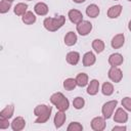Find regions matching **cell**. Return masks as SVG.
<instances>
[{
    "label": "cell",
    "mask_w": 131,
    "mask_h": 131,
    "mask_svg": "<svg viewBox=\"0 0 131 131\" xmlns=\"http://www.w3.org/2000/svg\"><path fill=\"white\" fill-rule=\"evenodd\" d=\"M51 112H52L51 106H48L46 104H38L34 108V115L37 117L35 120V123L36 124L46 123L51 116Z\"/></svg>",
    "instance_id": "cell-1"
},
{
    "label": "cell",
    "mask_w": 131,
    "mask_h": 131,
    "mask_svg": "<svg viewBox=\"0 0 131 131\" xmlns=\"http://www.w3.org/2000/svg\"><path fill=\"white\" fill-rule=\"evenodd\" d=\"M66 23V17L63 15H59L57 17H46L43 21L44 28L49 32H55L59 30Z\"/></svg>",
    "instance_id": "cell-2"
},
{
    "label": "cell",
    "mask_w": 131,
    "mask_h": 131,
    "mask_svg": "<svg viewBox=\"0 0 131 131\" xmlns=\"http://www.w3.org/2000/svg\"><path fill=\"white\" fill-rule=\"evenodd\" d=\"M50 102L58 110L66 112L70 106L69 99L61 93V92H55L50 96Z\"/></svg>",
    "instance_id": "cell-3"
},
{
    "label": "cell",
    "mask_w": 131,
    "mask_h": 131,
    "mask_svg": "<svg viewBox=\"0 0 131 131\" xmlns=\"http://www.w3.org/2000/svg\"><path fill=\"white\" fill-rule=\"evenodd\" d=\"M117 104H118V101L116 99L115 100H110V101H106L105 103H103V105L101 107V114H102V116L105 119H110L113 116L114 111L117 107Z\"/></svg>",
    "instance_id": "cell-4"
},
{
    "label": "cell",
    "mask_w": 131,
    "mask_h": 131,
    "mask_svg": "<svg viewBox=\"0 0 131 131\" xmlns=\"http://www.w3.org/2000/svg\"><path fill=\"white\" fill-rule=\"evenodd\" d=\"M76 29L81 36H87L92 31V24L88 20H82L77 25Z\"/></svg>",
    "instance_id": "cell-5"
},
{
    "label": "cell",
    "mask_w": 131,
    "mask_h": 131,
    "mask_svg": "<svg viewBox=\"0 0 131 131\" xmlns=\"http://www.w3.org/2000/svg\"><path fill=\"white\" fill-rule=\"evenodd\" d=\"M108 78L115 83L121 82V80L123 79L122 70L119 67H111V69L108 70Z\"/></svg>",
    "instance_id": "cell-6"
},
{
    "label": "cell",
    "mask_w": 131,
    "mask_h": 131,
    "mask_svg": "<svg viewBox=\"0 0 131 131\" xmlns=\"http://www.w3.org/2000/svg\"><path fill=\"white\" fill-rule=\"evenodd\" d=\"M114 121L119 124H124L128 121V114L124 107H118L114 115Z\"/></svg>",
    "instance_id": "cell-7"
},
{
    "label": "cell",
    "mask_w": 131,
    "mask_h": 131,
    "mask_svg": "<svg viewBox=\"0 0 131 131\" xmlns=\"http://www.w3.org/2000/svg\"><path fill=\"white\" fill-rule=\"evenodd\" d=\"M91 128L94 131H102L105 129V118L95 117L91 120Z\"/></svg>",
    "instance_id": "cell-8"
},
{
    "label": "cell",
    "mask_w": 131,
    "mask_h": 131,
    "mask_svg": "<svg viewBox=\"0 0 131 131\" xmlns=\"http://www.w3.org/2000/svg\"><path fill=\"white\" fill-rule=\"evenodd\" d=\"M68 16H69V19L75 25H78L83 20V14L78 9H71L68 13Z\"/></svg>",
    "instance_id": "cell-9"
},
{
    "label": "cell",
    "mask_w": 131,
    "mask_h": 131,
    "mask_svg": "<svg viewBox=\"0 0 131 131\" xmlns=\"http://www.w3.org/2000/svg\"><path fill=\"white\" fill-rule=\"evenodd\" d=\"M123 61H124V57L121 53L115 52L108 56V63L111 64V67H119L123 63Z\"/></svg>",
    "instance_id": "cell-10"
},
{
    "label": "cell",
    "mask_w": 131,
    "mask_h": 131,
    "mask_svg": "<svg viewBox=\"0 0 131 131\" xmlns=\"http://www.w3.org/2000/svg\"><path fill=\"white\" fill-rule=\"evenodd\" d=\"M125 43V36L124 34H117L113 37L111 41V45L114 49H119L121 48Z\"/></svg>",
    "instance_id": "cell-11"
},
{
    "label": "cell",
    "mask_w": 131,
    "mask_h": 131,
    "mask_svg": "<svg viewBox=\"0 0 131 131\" xmlns=\"http://www.w3.org/2000/svg\"><path fill=\"white\" fill-rule=\"evenodd\" d=\"M26 127V120L23 117H16L11 122V129L13 131H20Z\"/></svg>",
    "instance_id": "cell-12"
},
{
    "label": "cell",
    "mask_w": 131,
    "mask_h": 131,
    "mask_svg": "<svg viewBox=\"0 0 131 131\" xmlns=\"http://www.w3.org/2000/svg\"><path fill=\"white\" fill-rule=\"evenodd\" d=\"M66 120H67V116H66L64 112L58 111V112L55 114L54 119H53V123H54L55 128H60V127L64 124Z\"/></svg>",
    "instance_id": "cell-13"
},
{
    "label": "cell",
    "mask_w": 131,
    "mask_h": 131,
    "mask_svg": "<svg viewBox=\"0 0 131 131\" xmlns=\"http://www.w3.org/2000/svg\"><path fill=\"white\" fill-rule=\"evenodd\" d=\"M95 61H96V57L93 52L88 51L83 55V66L84 67H91L95 63Z\"/></svg>",
    "instance_id": "cell-14"
},
{
    "label": "cell",
    "mask_w": 131,
    "mask_h": 131,
    "mask_svg": "<svg viewBox=\"0 0 131 131\" xmlns=\"http://www.w3.org/2000/svg\"><path fill=\"white\" fill-rule=\"evenodd\" d=\"M122 9H123V7L120 4L111 6L108 8V10H107V17H110V18H117V17H119V15L122 12Z\"/></svg>",
    "instance_id": "cell-15"
},
{
    "label": "cell",
    "mask_w": 131,
    "mask_h": 131,
    "mask_svg": "<svg viewBox=\"0 0 131 131\" xmlns=\"http://www.w3.org/2000/svg\"><path fill=\"white\" fill-rule=\"evenodd\" d=\"M99 90V82L96 79L91 80L87 86V93L89 95H96Z\"/></svg>",
    "instance_id": "cell-16"
},
{
    "label": "cell",
    "mask_w": 131,
    "mask_h": 131,
    "mask_svg": "<svg viewBox=\"0 0 131 131\" xmlns=\"http://www.w3.org/2000/svg\"><path fill=\"white\" fill-rule=\"evenodd\" d=\"M48 10H49V8H48L47 4L44 3V2H38V3L34 6V11H35L38 15H41V16L46 15V14L48 13Z\"/></svg>",
    "instance_id": "cell-17"
},
{
    "label": "cell",
    "mask_w": 131,
    "mask_h": 131,
    "mask_svg": "<svg viewBox=\"0 0 131 131\" xmlns=\"http://www.w3.org/2000/svg\"><path fill=\"white\" fill-rule=\"evenodd\" d=\"M99 12H100V9L96 4H89L86 7V14H87V16H89L91 18L97 17Z\"/></svg>",
    "instance_id": "cell-18"
},
{
    "label": "cell",
    "mask_w": 131,
    "mask_h": 131,
    "mask_svg": "<svg viewBox=\"0 0 131 131\" xmlns=\"http://www.w3.org/2000/svg\"><path fill=\"white\" fill-rule=\"evenodd\" d=\"M66 59H67L68 63H70L72 66H76V64H78V62L80 60V54L77 51H70L67 54Z\"/></svg>",
    "instance_id": "cell-19"
},
{
    "label": "cell",
    "mask_w": 131,
    "mask_h": 131,
    "mask_svg": "<svg viewBox=\"0 0 131 131\" xmlns=\"http://www.w3.org/2000/svg\"><path fill=\"white\" fill-rule=\"evenodd\" d=\"M14 113V105L13 104H7L1 112H0V118L3 119H10L13 116Z\"/></svg>",
    "instance_id": "cell-20"
},
{
    "label": "cell",
    "mask_w": 131,
    "mask_h": 131,
    "mask_svg": "<svg viewBox=\"0 0 131 131\" xmlns=\"http://www.w3.org/2000/svg\"><path fill=\"white\" fill-rule=\"evenodd\" d=\"M77 40H78V37L76 35V33L70 31L67 33V35L64 36V44L67 46H73L77 43Z\"/></svg>",
    "instance_id": "cell-21"
},
{
    "label": "cell",
    "mask_w": 131,
    "mask_h": 131,
    "mask_svg": "<svg viewBox=\"0 0 131 131\" xmlns=\"http://www.w3.org/2000/svg\"><path fill=\"white\" fill-rule=\"evenodd\" d=\"M21 20L26 25H33L36 23V15L33 13V11H27L24 15H21Z\"/></svg>",
    "instance_id": "cell-22"
},
{
    "label": "cell",
    "mask_w": 131,
    "mask_h": 131,
    "mask_svg": "<svg viewBox=\"0 0 131 131\" xmlns=\"http://www.w3.org/2000/svg\"><path fill=\"white\" fill-rule=\"evenodd\" d=\"M76 82H77V85L79 87H85V86H87L88 83H89L87 74H85V73L78 74L77 77H76Z\"/></svg>",
    "instance_id": "cell-23"
},
{
    "label": "cell",
    "mask_w": 131,
    "mask_h": 131,
    "mask_svg": "<svg viewBox=\"0 0 131 131\" xmlns=\"http://www.w3.org/2000/svg\"><path fill=\"white\" fill-rule=\"evenodd\" d=\"M104 47H105L104 42L101 39H94L92 41V48L96 53H101L104 50Z\"/></svg>",
    "instance_id": "cell-24"
},
{
    "label": "cell",
    "mask_w": 131,
    "mask_h": 131,
    "mask_svg": "<svg viewBox=\"0 0 131 131\" xmlns=\"http://www.w3.org/2000/svg\"><path fill=\"white\" fill-rule=\"evenodd\" d=\"M28 5L26 4V3H23V2H20V3H17L15 6H14V8H13V11H14V13L16 14V15H24L28 10Z\"/></svg>",
    "instance_id": "cell-25"
},
{
    "label": "cell",
    "mask_w": 131,
    "mask_h": 131,
    "mask_svg": "<svg viewBox=\"0 0 131 131\" xmlns=\"http://www.w3.org/2000/svg\"><path fill=\"white\" fill-rule=\"evenodd\" d=\"M76 86H78V85H77L76 79H74V78H68L63 81V88L68 91L74 90L76 88Z\"/></svg>",
    "instance_id": "cell-26"
},
{
    "label": "cell",
    "mask_w": 131,
    "mask_h": 131,
    "mask_svg": "<svg viewBox=\"0 0 131 131\" xmlns=\"http://www.w3.org/2000/svg\"><path fill=\"white\" fill-rule=\"evenodd\" d=\"M101 92L103 95H106V96H110L114 93V86L112 83L110 82H104L102 84V87H101Z\"/></svg>",
    "instance_id": "cell-27"
},
{
    "label": "cell",
    "mask_w": 131,
    "mask_h": 131,
    "mask_svg": "<svg viewBox=\"0 0 131 131\" xmlns=\"http://www.w3.org/2000/svg\"><path fill=\"white\" fill-rule=\"evenodd\" d=\"M84 105H85V100H84L83 97L78 96V97H76V98L73 100V106H74L76 110H81V108L84 107Z\"/></svg>",
    "instance_id": "cell-28"
},
{
    "label": "cell",
    "mask_w": 131,
    "mask_h": 131,
    "mask_svg": "<svg viewBox=\"0 0 131 131\" xmlns=\"http://www.w3.org/2000/svg\"><path fill=\"white\" fill-rule=\"evenodd\" d=\"M11 8V2L7 0H1L0 2V13H6Z\"/></svg>",
    "instance_id": "cell-29"
},
{
    "label": "cell",
    "mask_w": 131,
    "mask_h": 131,
    "mask_svg": "<svg viewBox=\"0 0 131 131\" xmlns=\"http://www.w3.org/2000/svg\"><path fill=\"white\" fill-rule=\"evenodd\" d=\"M68 131H82L83 130V126L81 123L79 122H72L70 123V125L67 128Z\"/></svg>",
    "instance_id": "cell-30"
},
{
    "label": "cell",
    "mask_w": 131,
    "mask_h": 131,
    "mask_svg": "<svg viewBox=\"0 0 131 131\" xmlns=\"http://www.w3.org/2000/svg\"><path fill=\"white\" fill-rule=\"evenodd\" d=\"M121 103H122V106H123L126 111L131 112V97H128V96L124 97V98L122 99Z\"/></svg>",
    "instance_id": "cell-31"
},
{
    "label": "cell",
    "mask_w": 131,
    "mask_h": 131,
    "mask_svg": "<svg viewBox=\"0 0 131 131\" xmlns=\"http://www.w3.org/2000/svg\"><path fill=\"white\" fill-rule=\"evenodd\" d=\"M8 127H9V120L8 119L0 118V129L1 130H5Z\"/></svg>",
    "instance_id": "cell-32"
},
{
    "label": "cell",
    "mask_w": 131,
    "mask_h": 131,
    "mask_svg": "<svg viewBox=\"0 0 131 131\" xmlns=\"http://www.w3.org/2000/svg\"><path fill=\"white\" fill-rule=\"evenodd\" d=\"M112 130L113 131H126L127 130V127L126 126H123V125H121V126H115V127H113Z\"/></svg>",
    "instance_id": "cell-33"
},
{
    "label": "cell",
    "mask_w": 131,
    "mask_h": 131,
    "mask_svg": "<svg viewBox=\"0 0 131 131\" xmlns=\"http://www.w3.org/2000/svg\"><path fill=\"white\" fill-rule=\"evenodd\" d=\"M75 3H78V4H80V3H83V2H85L86 0H73Z\"/></svg>",
    "instance_id": "cell-34"
},
{
    "label": "cell",
    "mask_w": 131,
    "mask_h": 131,
    "mask_svg": "<svg viewBox=\"0 0 131 131\" xmlns=\"http://www.w3.org/2000/svg\"><path fill=\"white\" fill-rule=\"evenodd\" d=\"M128 29H129V31H131V20H130L129 24H128Z\"/></svg>",
    "instance_id": "cell-35"
},
{
    "label": "cell",
    "mask_w": 131,
    "mask_h": 131,
    "mask_svg": "<svg viewBox=\"0 0 131 131\" xmlns=\"http://www.w3.org/2000/svg\"><path fill=\"white\" fill-rule=\"evenodd\" d=\"M7 1H9V2H13L14 0H7Z\"/></svg>",
    "instance_id": "cell-36"
},
{
    "label": "cell",
    "mask_w": 131,
    "mask_h": 131,
    "mask_svg": "<svg viewBox=\"0 0 131 131\" xmlns=\"http://www.w3.org/2000/svg\"><path fill=\"white\" fill-rule=\"evenodd\" d=\"M28 1H32V0H28Z\"/></svg>",
    "instance_id": "cell-37"
},
{
    "label": "cell",
    "mask_w": 131,
    "mask_h": 131,
    "mask_svg": "<svg viewBox=\"0 0 131 131\" xmlns=\"http://www.w3.org/2000/svg\"><path fill=\"white\" fill-rule=\"evenodd\" d=\"M128 1H130V2H131V0H128Z\"/></svg>",
    "instance_id": "cell-38"
},
{
    "label": "cell",
    "mask_w": 131,
    "mask_h": 131,
    "mask_svg": "<svg viewBox=\"0 0 131 131\" xmlns=\"http://www.w3.org/2000/svg\"><path fill=\"white\" fill-rule=\"evenodd\" d=\"M115 1H118V0H115Z\"/></svg>",
    "instance_id": "cell-39"
}]
</instances>
